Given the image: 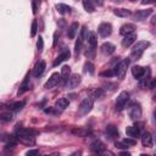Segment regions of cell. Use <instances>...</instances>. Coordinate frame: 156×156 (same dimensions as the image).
Segmentation results:
<instances>
[{
	"label": "cell",
	"mask_w": 156,
	"mask_h": 156,
	"mask_svg": "<svg viewBox=\"0 0 156 156\" xmlns=\"http://www.w3.org/2000/svg\"><path fill=\"white\" fill-rule=\"evenodd\" d=\"M150 46V41L147 40H139L134 44L132 51H130V60H139L144 51Z\"/></svg>",
	"instance_id": "obj_1"
},
{
	"label": "cell",
	"mask_w": 156,
	"mask_h": 156,
	"mask_svg": "<svg viewBox=\"0 0 156 156\" xmlns=\"http://www.w3.org/2000/svg\"><path fill=\"white\" fill-rule=\"evenodd\" d=\"M141 115H143L141 105L138 101L130 102V105L128 106V116H129V118L133 119V121H139Z\"/></svg>",
	"instance_id": "obj_3"
},
{
	"label": "cell",
	"mask_w": 156,
	"mask_h": 156,
	"mask_svg": "<svg viewBox=\"0 0 156 156\" xmlns=\"http://www.w3.org/2000/svg\"><path fill=\"white\" fill-rule=\"evenodd\" d=\"M37 48H38V51H39V52H41V51H43V49H44V40H43V38H41V37H39V38H38Z\"/></svg>",
	"instance_id": "obj_38"
},
{
	"label": "cell",
	"mask_w": 156,
	"mask_h": 156,
	"mask_svg": "<svg viewBox=\"0 0 156 156\" xmlns=\"http://www.w3.org/2000/svg\"><path fill=\"white\" fill-rule=\"evenodd\" d=\"M127 146H134L135 144H136V140L134 139V138H130V136H128V138H126V139H123L122 140Z\"/></svg>",
	"instance_id": "obj_34"
},
{
	"label": "cell",
	"mask_w": 156,
	"mask_h": 156,
	"mask_svg": "<svg viewBox=\"0 0 156 156\" xmlns=\"http://www.w3.org/2000/svg\"><path fill=\"white\" fill-rule=\"evenodd\" d=\"M151 13H152V9L138 10V11L134 13V20H135V21H144V20H146Z\"/></svg>",
	"instance_id": "obj_16"
},
{
	"label": "cell",
	"mask_w": 156,
	"mask_h": 156,
	"mask_svg": "<svg viewBox=\"0 0 156 156\" xmlns=\"http://www.w3.org/2000/svg\"><path fill=\"white\" fill-rule=\"evenodd\" d=\"M121 155H130V152H127V151H122Z\"/></svg>",
	"instance_id": "obj_48"
},
{
	"label": "cell",
	"mask_w": 156,
	"mask_h": 156,
	"mask_svg": "<svg viewBox=\"0 0 156 156\" xmlns=\"http://www.w3.org/2000/svg\"><path fill=\"white\" fill-rule=\"evenodd\" d=\"M154 119H155V122H156V107H155V110H154Z\"/></svg>",
	"instance_id": "obj_49"
},
{
	"label": "cell",
	"mask_w": 156,
	"mask_h": 156,
	"mask_svg": "<svg viewBox=\"0 0 156 156\" xmlns=\"http://www.w3.org/2000/svg\"><path fill=\"white\" fill-rule=\"evenodd\" d=\"M71 77V67L65 65L62 68H61V82L63 84H66V82L68 80V78Z\"/></svg>",
	"instance_id": "obj_23"
},
{
	"label": "cell",
	"mask_w": 156,
	"mask_h": 156,
	"mask_svg": "<svg viewBox=\"0 0 156 156\" xmlns=\"http://www.w3.org/2000/svg\"><path fill=\"white\" fill-rule=\"evenodd\" d=\"M149 88H150V89H156V77H155L154 79H151V82H150V85H149Z\"/></svg>",
	"instance_id": "obj_43"
},
{
	"label": "cell",
	"mask_w": 156,
	"mask_h": 156,
	"mask_svg": "<svg viewBox=\"0 0 156 156\" xmlns=\"http://www.w3.org/2000/svg\"><path fill=\"white\" fill-rule=\"evenodd\" d=\"M72 133H74V134H77V135H80V136H84L88 132H87L85 129H73Z\"/></svg>",
	"instance_id": "obj_39"
},
{
	"label": "cell",
	"mask_w": 156,
	"mask_h": 156,
	"mask_svg": "<svg viewBox=\"0 0 156 156\" xmlns=\"http://www.w3.org/2000/svg\"><path fill=\"white\" fill-rule=\"evenodd\" d=\"M105 133H106V135L108 136L110 140H116L119 136V132H118L117 127L113 126V124H108L106 127V129H105Z\"/></svg>",
	"instance_id": "obj_13"
},
{
	"label": "cell",
	"mask_w": 156,
	"mask_h": 156,
	"mask_svg": "<svg viewBox=\"0 0 156 156\" xmlns=\"http://www.w3.org/2000/svg\"><path fill=\"white\" fill-rule=\"evenodd\" d=\"M80 82H82V77L78 73H73V74H71V77L66 82L65 87L67 89H74V88H77L80 84Z\"/></svg>",
	"instance_id": "obj_9"
},
{
	"label": "cell",
	"mask_w": 156,
	"mask_h": 156,
	"mask_svg": "<svg viewBox=\"0 0 156 156\" xmlns=\"http://www.w3.org/2000/svg\"><path fill=\"white\" fill-rule=\"evenodd\" d=\"M136 40V33L133 32V33H129V34H126L124 38L122 39V46L123 48H129L132 44H134Z\"/></svg>",
	"instance_id": "obj_15"
},
{
	"label": "cell",
	"mask_w": 156,
	"mask_h": 156,
	"mask_svg": "<svg viewBox=\"0 0 156 156\" xmlns=\"http://www.w3.org/2000/svg\"><path fill=\"white\" fill-rule=\"evenodd\" d=\"M17 139L18 140H21L22 143H24V144H30V145H33L34 143H35V140H34V136L33 135H23V136H17Z\"/></svg>",
	"instance_id": "obj_31"
},
{
	"label": "cell",
	"mask_w": 156,
	"mask_h": 156,
	"mask_svg": "<svg viewBox=\"0 0 156 156\" xmlns=\"http://www.w3.org/2000/svg\"><path fill=\"white\" fill-rule=\"evenodd\" d=\"M141 144L145 147H152V136L149 132H145L141 135Z\"/></svg>",
	"instance_id": "obj_24"
},
{
	"label": "cell",
	"mask_w": 156,
	"mask_h": 156,
	"mask_svg": "<svg viewBox=\"0 0 156 156\" xmlns=\"http://www.w3.org/2000/svg\"><path fill=\"white\" fill-rule=\"evenodd\" d=\"M45 68H46V63H45V61H44V60H39V61L34 65V68H33V76H34V77H39V76H41V74L44 73Z\"/></svg>",
	"instance_id": "obj_14"
},
{
	"label": "cell",
	"mask_w": 156,
	"mask_h": 156,
	"mask_svg": "<svg viewBox=\"0 0 156 156\" xmlns=\"http://www.w3.org/2000/svg\"><path fill=\"white\" fill-rule=\"evenodd\" d=\"M151 24H152V26H156V15L152 16V18H151Z\"/></svg>",
	"instance_id": "obj_46"
},
{
	"label": "cell",
	"mask_w": 156,
	"mask_h": 156,
	"mask_svg": "<svg viewBox=\"0 0 156 156\" xmlns=\"http://www.w3.org/2000/svg\"><path fill=\"white\" fill-rule=\"evenodd\" d=\"M60 80H61V73L55 72V73H52V74L50 76V78L46 80V83L44 84V88H45V89H51V88L56 87Z\"/></svg>",
	"instance_id": "obj_10"
},
{
	"label": "cell",
	"mask_w": 156,
	"mask_h": 156,
	"mask_svg": "<svg viewBox=\"0 0 156 156\" xmlns=\"http://www.w3.org/2000/svg\"><path fill=\"white\" fill-rule=\"evenodd\" d=\"M135 29V26L133 23H126L123 26H121L119 28V34L121 35H126V34H129V33H133Z\"/></svg>",
	"instance_id": "obj_21"
},
{
	"label": "cell",
	"mask_w": 156,
	"mask_h": 156,
	"mask_svg": "<svg viewBox=\"0 0 156 156\" xmlns=\"http://www.w3.org/2000/svg\"><path fill=\"white\" fill-rule=\"evenodd\" d=\"M68 105H69V101H68V99H66V98H61V99H58L57 101H56V104H55V107L57 108V110H65L66 107H68Z\"/></svg>",
	"instance_id": "obj_28"
},
{
	"label": "cell",
	"mask_w": 156,
	"mask_h": 156,
	"mask_svg": "<svg viewBox=\"0 0 156 156\" xmlns=\"http://www.w3.org/2000/svg\"><path fill=\"white\" fill-rule=\"evenodd\" d=\"M116 147H118V149H127L128 146H127L123 141H117V143H116Z\"/></svg>",
	"instance_id": "obj_41"
},
{
	"label": "cell",
	"mask_w": 156,
	"mask_h": 156,
	"mask_svg": "<svg viewBox=\"0 0 156 156\" xmlns=\"http://www.w3.org/2000/svg\"><path fill=\"white\" fill-rule=\"evenodd\" d=\"M0 118H1V121H4V122L11 121V119H12V115H11L10 112H2L1 116H0Z\"/></svg>",
	"instance_id": "obj_37"
},
{
	"label": "cell",
	"mask_w": 156,
	"mask_h": 156,
	"mask_svg": "<svg viewBox=\"0 0 156 156\" xmlns=\"http://www.w3.org/2000/svg\"><path fill=\"white\" fill-rule=\"evenodd\" d=\"M57 37H58V33L56 32L54 34V44H52V46H56V44H57Z\"/></svg>",
	"instance_id": "obj_44"
},
{
	"label": "cell",
	"mask_w": 156,
	"mask_h": 156,
	"mask_svg": "<svg viewBox=\"0 0 156 156\" xmlns=\"http://www.w3.org/2000/svg\"><path fill=\"white\" fill-rule=\"evenodd\" d=\"M113 13L118 17H122V18H126V17H129L132 15V11L128 10V9H123V7H118V9H115L113 10Z\"/></svg>",
	"instance_id": "obj_25"
},
{
	"label": "cell",
	"mask_w": 156,
	"mask_h": 156,
	"mask_svg": "<svg viewBox=\"0 0 156 156\" xmlns=\"http://www.w3.org/2000/svg\"><path fill=\"white\" fill-rule=\"evenodd\" d=\"M84 71L88 72L89 74H93L94 73V65L91 62H87L85 66H84Z\"/></svg>",
	"instance_id": "obj_36"
},
{
	"label": "cell",
	"mask_w": 156,
	"mask_h": 156,
	"mask_svg": "<svg viewBox=\"0 0 156 156\" xmlns=\"http://www.w3.org/2000/svg\"><path fill=\"white\" fill-rule=\"evenodd\" d=\"M100 76H101V77H107V78H110V77L116 76V73H115V69H113V68H108V69H106V71H102V72L100 73Z\"/></svg>",
	"instance_id": "obj_33"
},
{
	"label": "cell",
	"mask_w": 156,
	"mask_h": 156,
	"mask_svg": "<svg viewBox=\"0 0 156 156\" xmlns=\"http://www.w3.org/2000/svg\"><path fill=\"white\" fill-rule=\"evenodd\" d=\"M88 50H87V56L89 58H95V52H96V46H98V41H96V35L94 32H89L88 33Z\"/></svg>",
	"instance_id": "obj_2"
},
{
	"label": "cell",
	"mask_w": 156,
	"mask_h": 156,
	"mask_svg": "<svg viewBox=\"0 0 156 156\" xmlns=\"http://www.w3.org/2000/svg\"><path fill=\"white\" fill-rule=\"evenodd\" d=\"M38 154H39V150H38V149L28 150V151L26 152V155H27V156H34V155H38Z\"/></svg>",
	"instance_id": "obj_40"
},
{
	"label": "cell",
	"mask_w": 156,
	"mask_h": 156,
	"mask_svg": "<svg viewBox=\"0 0 156 156\" xmlns=\"http://www.w3.org/2000/svg\"><path fill=\"white\" fill-rule=\"evenodd\" d=\"M39 132L32 128H17L16 129V135L17 136H23V135H37Z\"/></svg>",
	"instance_id": "obj_19"
},
{
	"label": "cell",
	"mask_w": 156,
	"mask_h": 156,
	"mask_svg": "<svg viewBox=\"0 0 156 156\" xmlns=\"http://www.w3.org/2000/svg\"><path fill=\"white\" fill-rule=\"evenodd\" d=\"M78 28H79V23L78 22H73L69 27H68V30H67V37L68 39H74L77 32H78Z\"/></svg>",
	"instance_id": "obj_22"
},
{
	"label": "cell",
	"mask_w": 156,
	"mask_h": 156,
	"mask_svg": "<svg viewBox=\"0 0 156 156\" xmlns=\"http://www.w3.org/2000/svg\"><path fill=\"white\" fill-rule=\"evenodd\" d=\"M154 99H155V100H156V94H155V96H154Z\"/></svg>",
	"instance_id": "obj_51"
},
{
	"label": "cell",
	"mask_w": 156,
	"mask_h": 156,
	"mask_svg": "<svg viewBox=\"0 0 156 156\" xmlns=\"http://www.w3.org/2000/svg\"><path fill=\"white\" fill-rule=\"evenodd\" d=\"M69 56H71V51H69L68 49H63V50L61 51V54L55 58V61H54L52 66H54V67H56V66L61 65L62 62H65L66 60H68V58H69Z\"/></svg>",
	"instance_id": "obj_12"
},
{
	"label": "cell",
	"mask_w": 156,
	"mask_h": 156,
	"mask_svg": "<svg viewBox=\"0 0 156 156\" xmlns=\"http://www.w3.org/2000/svg\"><path fill=\"white\" fill-rule=\"evenodd\" d=\"M144 71H145V68L144 67H141V66H138V65H135V66H133L132 67V74H133V77L135 78V79H140L141 78V76L144 74Z\"/></svg>",
	"instance_id": "obj_26"
},
{
	"label": "cell",
	"mask_w": 156,
	"mask_h": 156,
	"mask_svg": "<svg viewBox=\"0 0 156 156\" xmlns=\"http://www.w3.org/2000/svg\"><path fill=\"white\" fill-rule=\"evenodd\" d=\"M126 134L127 136H130V138H139L140 136V128L136 127V126H129L126 128Z\"/></svg>",
	"instance_id": "obj_17"
},
{
	"label": "cell",
	"mask_w": 156,
	"mask_h": 156,
	"mask_svg": "<svg viewBox=\"0 0 156 156\" xmlns=\"http://www.w3.org/2000/svg\"><path fill=\"white\" fill-rule=\"evenodd\" d=\"M129 62H130V60H129V58H124V60H121V61H119V62L113 67L115 73H116V76H117L119 79L124 78Z\"/></svg>",
	"instance_id": "obj_4"
},
{
	"label": "cell",
	"mask_w": 156,
	"mask_h": 156,
	"mask_svg": "<svg viewBox=\"0 0 156 156\" xmlns=\"http://www.w3.org/2000/svg\"><path fill=\"white\" fill-rule=\"evenodd\" d=\"M129 101V93L128 91H121L119 94H118V96H117V99H116V104H115V106H116V110L117 111H122L126 106H127V102Z\"/></svg>",
	"instance_id": "obj_6"
},
{
	"label": "cell",
	"mask_w": 156,
	"mask_h": 156,
	"mask_svg": "<svg viewBox=\"0 0 156 156\" xmlns=\"http://www.w3.org/2000/svg\"><path fill=\"white\" fill-rule=\"evenodd\" d=\"M115 50H116V46L112 43H110V41H105L101 45V51L105 55H112L115 52Z\"/></svg>",
	"instance_id": "obj_20"
},
{
	"label": "cell",
	"mask_w": 156,
	"mask_h": 156,
	"mask_svg": "<svg viewBox=\"0 0 156 156\" xmlns=\"http://www.w3.org/2000/svg\"><path fill=\"white\" fill-rule=\"evenodd\" d=\"M24 101H16V102H13V104H11L10 106H9V110H13V111H18V110H21L23 106H24Z\"/></svg>",
	"instance_id": "obj_32"
},
{
	"label": "cell",
	"mask_w": 156,
	"mask_h": 156,
	"mask_svg": "<svg viewBox=\"0 0 156 156\" xmlns=\"http://www.w3.org/2000/svg\"><path fill=\"white\" fill-rule=\"evenodd\" d=\"M150 82H151V69H150V67H145L144 74L139 79V87L145 89L146 87L150 85Z\"/></svg>",
	"instance_id": "obj_8"
},
{
	"label": "cell",
	"mask_w": 156,
	"mask_h": 156,
	"mask_svg": "<svg viewBox=\"0 0 156 156\" xmlns=\"http://www.w3.org/2000/svg\"><path fill=\"white\" fill-rule=\"evenodd\" d=\"M98 32H99L100 37H102V38L110 37L111 33H112V26H111V23H108V22H102V23L99 26Z\"/></svg>",
	"instance_id": "obj_11"
},
{
	"label": "cell",
	"mask_w": 156,
	"mask_h": 156,
	"mask_svg": "<svg viewBox=\"0 0 156 156\" xmlns=\"http://www.w3.org/2000/svg\"><path fill=\"white\" fill-rule=\"evenodd\" d=\"M37 12V5H35V2L33 1V13H35Z\"/></svg>",
	"instance_id": "obj_47"
},
{
	"label": "cell",
	"mask_w": 156,
	"mask_h": 156,
	"mask_svg": "<svg viewBox=\"0 0 156 156\" xmlns=\"http://www.w3.org/2000/svg\"><path fill=\"white\" fill-rule=\"evenodd\" d=\"M94 107V100L91 98H85L80 104H79V107H78V112L80 116H85L88 115Z\"/></svg>",
	"instance_id": "obj_5"
},
{
	"label": "cell",
	"mask_w": 156,
	"mask_h": 156,
	"mask_svg": "<svg viewBox=\"0 0 156 156\" xmlns=\"http://www.w3.org/2000/svg\"><path fill=\"white\" fill-rule=\"evenodd\" d=\"M152 2H156V0H143V1H141V4H144V5H146V4H152Z\"/></svg>",
	"instance_id": "obj_45"
},
{
	"label": "cell",
	"mask_w": 156,
	"mask_h": 156,
	"mask_svg": "<svg viewBox=\"0 0 156 156\" xmlns=\"http://www.w3.org/2000/svg\"><path fill=\"white\" fill-rule=\"evenodd\" d=\"M113 1H117V2H119V1H122V0H113Z\"/></svg>",
	"instance_id": "obj_50"
},
{
	"label": "cell",
	"mask_w": 156,
	"mask_h": 156,
	"mask_svg": "<svg viewBox=\"0 0 156 156\" xmlns=\"http://www.w3.org/2000/svg\"><path fill=\"white\" fill-rule=\"evenodd\" d=\"M37 30H38V22H37V20H34V21L32 22L30 35H32V37H35V34H37Z\"/></svg>",
	"instance_id": "obj_35"
},
{
	"label": "cell",
	"mask_w": 156,
	"mask_h": 156,
	"mask_svg": "<svg viewBox=\"0 0 156 156\" xmlns=\"http://www.w3.org/2000/svg\"><path fill=\"white\" fill-rule=\"evenodd\" d=\"M90 150L94 154H102L105 151V145L100 140H95L90 144Z\"/></svg>",
	"instance_id": "obj_18"
},
{
	"label": "cell",
	"mask_w": 156,
	"mask_h": 156,
	"mask_svg": "<svg viewBox=\"0 0 156 156\" xmlns=\"http://www.w3.org/2000/svg\"><path fill=\"white\" fill-rule=\"evenodd\" d=\"M29 89V74H27L26 77H24V79H23V82H22V84H21V87H20V89H18V95H22L24 91H27Z\"/></svg>",
	"instance_id": "obj_27"
},
{
	"label": "cell",
	"mask_w": 156,
	"mask_h": 156,
	"mask_svg": "<svg viewBox=\"0 0 156 156\" xmlns=\"http://www.w3.org/2000/svg\"><path fill=\"white\" fill-rule=\"evenodd\" d=\"M55 7H56L57 12L61 13V15H67V13H69L71 10H72V9H71L68 5H66V4H57Z\"/></svg>",
	"instance_id": "obj_29"
},
{
	"label": "cell",
	"mask_w": 156,
	"mask_h": 156,
	"mask_svg": "<svg viewBox=\"0 0 156 156\" xmlns=\"http://www.w3.org/2000/svg\"><path fill=\"white\" fill-rule=\"evenodd\" d=\"M95 6H102L104 5V0H90Z\"/></svg>",
	"instance_id": "obj_42"
},
{
	"label": "cell",
	"mask_w": 156,
	"mask_h": 156,
	"mask_svg": "<svg viewBox=\"0 0 156 156\" xmlns=\"http://www.w3.org/2000/svg\"><path fill=\"white\" fill-rule=\"evenodd\" d=\"M87 38H88L87 27L83 26L82 29H80V32H79L78 39L76 40V44H74V54H76V56L79 55V52H80V50H82V46H83V41H84V39H87Z\"/></svg>",
	"instance_id": "obj_7"
},
{
	"label": "cell",
	"mask_w": 156,
	"mask_h": 156,
	"mask_svg": "<svg viewBox=\"0 0 156 156\" xmlns=\"http://www.w3.org/2000/svg\"><path fill=\"white\" fill-rule=\"evenodd\" d=\"M82 2H83V7H84V10L87 11V12H94L95 11V5L90 1V0H82Z\"/></svg>",
	"instance_id": "obj_30"
}]
</instances>
